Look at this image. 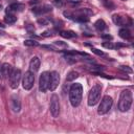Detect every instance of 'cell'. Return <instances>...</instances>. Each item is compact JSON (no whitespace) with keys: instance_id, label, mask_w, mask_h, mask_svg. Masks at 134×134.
Returning <instances> with one entry per match:
<instances>
[{"instance_id":"cell-1","label":"cell","mask_w":134,"mask_h":134,"mask_svg":"<svg viewBox=\"0 0 134 134\" xmlns=\"http://www.w3.org/2000/svg\"><path fill=\"white\" fill-rule=\"evenodd\" d=\"M83 87L80 83H74L69 89V100L72 107H77L82 102Z\"/></svg>"},{"instance_id":"cell-34","label":"cell","mask_w":134,"mask_h":134,"mask_svg":"<svg viewBox=\"0 0 134 134\" xmlns=\"http://www.w3.org/2000/svg\"><path fill=\"white\" fill-rule=\"evenodd\" d=\"M102 1H103V2H104V1H106V0H102Z\"/></svg>"},{"instance_id":"cell-21","label":"cell","mask_w":134,"mask_h":134,"mask_svg":"<svg viewBox=\"0 0 134 134\" xmlns=\"http://www.w3.org/2000/svg\"><path fill=\"white\" fill-rule=\"evenodd\" d=\"M24 45H25V46H39V43H38L36 40L28 39V40H25V41H24Z\"/></svg>"},{"instance_id":"cell-18","label":"cell","mask_w":134,"mask_h":134,"mask_svg":"<svg viewBox=\"0 0 134 134\" xmlns=\"http://www.w3.org/2000/svg\"><path fill=\"white\" fill-rule=\"evenodd\" d=\"M94 27L96 28V30L102 31V30H104V29L106 28V23H105V21H104L103 19H98V20L94 23Z\"/></svg>"},{"instance_id":"cell-17","label":"cell","mask_w":134,"mask_h":134,"mask_svg":"<svg viewBox=\"0 0 134 134\" xmlns=\"http://www.w3.org/2000/svg\"><path fill=\"white\" fill-rule=\"evenodd\" d=\"M118 34H119V37L122 38V39L128 40V39L131 38V31L128 28H121V29H119V32Z\"/></svg>"},{"instance_id":"cell-16","label":"cell","mask_w":134,"mask_h":134,"mask_svg":"<svg viewBox=\"0 0 134 134\" xmlns=\"http://www.w3.org/2000/svg\"><path fill=\"white\" fill-rule=\"evenodd\" d=\"M60 36L66 39H71V38H75L76 34L72 30H61L60 31Z\"/></svg>"},{"instance_id":"cell-2","label":"cell","mask_w":134,"mask_h":134,"mask_svg":"<svg viewBox=\"0 0 134 134\" xmlns=\"http://www.w3.org/2000/svg\"><path fill=\"white\" fill-rule=\"evenodd\" d=\"M132 100H133V96H132V92L129 89H125L121 91L120 95H119V100H118V109L121 112H126L131 108L132 105Z\"/></svg>"},{"instance_id":"cell-35","label":"cell","mask_w":134,"mask_h":134,"mask_svg":"<svg viewBox=\"0 0 134 134\" xmlns=\"http://www.w3.org/2000/svg\"><path fill=\"white\" fill-rule=\"evenodd\" d=\"M122 1H126V0H122Z\"/></svg>"},{"instance_id":"cell-29","label":"cell","mask_w":134,"mask_h":134,"mask_svg":"<svg viewBox=\"0 0 134 134\" xmlns=\"http://www.w3.org/2000/svg\"><path fill=\"white\" fill-rule=\"evenodd\" d=\"M54 45H57V46H63V47H66L67 45L65 44V43H63L62 41H55L54 42Z\"/></svg>"},{"instance_id":"cell-8","label":"cell","mask_w":134,"mask_h":134,"mask_svg":"<svg viewBox=\"0 0 134 134\" xmlns=\"http://www.w3.org/2000/svg\"><path fill=\"white\" fill-rule=\"evenodd\" d=\"M49 75L50 73L47 71H44L41 73L39 79V89L41 92H46L49 87Z\"/></svg>"},{"instance_id":"cell-25","label":"cell","mask_w":134,"mask_h":134,"mask_svg":"<svg viewBox=\"0 0 134 134\" xmlns=\"http://www.w3.org/2000/svg\"><path fill=\"white\" fill-rule=\"evenodd\" d=\"M53 31H54V30H52V29H51V30H50V29H49V30H45V31L42 32V36H43V37H50V36L53 35Z\"/></svg>"},{"instance_id":"cell-7","label":"cell","mask_w":134,"mask_h":134,"mask_svg":"<svg viewBox=\"0 0 134 134\" xmlns=\"http://www.w3.org/2000/svg\"><path fill=\"white\" fill-rule=\"evenodd\" d=\"M34 83H35V75H34V72H31L30 70L29 71H26L25 74L23 75V80H22V86L25 90H30L34 86Z\"/></svg>"},{"instance_id":"cell-22","label":"cell","mask_w":134,"mask_h":134,"mask_svg":"<svg viewBox=\"0 0 134 134\" xmlns=\"http://www.w3.org/2000/svg\"><path fill=\"white\" fill-rule=\"evenodd\" d=\"M91 50H92V52H94L95 54H97V55H99V57H107V54H106L105 52H103L102 50H99V49H97V48L91 47Z\"/></svg>"},{"instance_id":"cell-27","label":"cell","mask_w":134,"mask_h":134,"mask_svg":"<svg viewBox=\"0 0 134 134\" xmlns=\"http://www.w3.org/2000/svg\"><path fill=\"white\" fill-rule=\"evenodd\" d=\"M119 69L122 70V71H127V72H132V69L129 68V66H119Z\"/></svg>"},{"instance_id":"cell-3","label":"cell","mask_w":134,"mask_h":134,"mask_svg":"<svg viewBox=\"0 0 134 134\" xmlns=\"http://www.w3.org/2000/svg\"><path fill=\"white\" fill-rule=\"evenodd\" d=\"M100 93H102V86L100 84H95L89 91L88 93V105L90 107L95 106L99 98H100Z\"/></svg>"},{"instance_id":"cell-11","label":"cell","mask_w":134,"mask_h":134,"mask_svg":"<svg viewBox=\"0 0 134 134\" xmlns=\"http://www.w3.org/2000/svg\"><path fill=\"white\" fill-rule=\"evenodd\" d=\"M51 10H52V7H51L50 5H47V4L42 5V6H35V7H32V9H31V12H32L36 16H41V15L47 14V13H49V12H51Z\"/></svg>"},{"instance_id":"cell-26","label":"cell","mask_w":134,"mask_h":134,"mask_svg":"<svg viewBox=\"0 0 134 134\" xmlns=\"http://www.w3.org/2000/svg\"><path fill=\"white\" fill-rule=\"evenodd\" d=\"M102 39H104V40H112L113 39V37L111 36V35H109V34H103L102 35Z\"/></svg>"},{"instance_id":"cell-24","label":"cell","mask_w":134,"mask_h":134,"mask_svg":"<svg viewBox=\"0 0 134 134\" xmlns=\"http://www.w3.org/2000/svg\"><path fill=\"white\" fill-rule=\"evenodd\" d=\"M38 23L39 24H41V25H48V23H49V20L48 19H46V18H40V19H38Z\"/></svg>"},{"instance_id":"cell-5","label":"cell","mask_w":134,"mask_h":134,"mask_svg":"<svg viewBox=\"0 0 134 134\" xmlns=\"http://www.w3.org/2000/svg\"><path fill=\"white\" fill-rule=\"evenodd\" d=\"M21 70L20 69H17V68H13V71L9 75V86L10 88L13 89H17L19 84H20V81H21Z\"/></svg>"},{"instance_id":"cell-20","label":"cell","mask_w":134,"mask_h":134,"mask_svg":"<svg viewBox=\"0 0 134 134\" xmlns=\"http://www.w3.org/2000/svg\"><path fill=\"white\" fill-rule=\"evenodd\" d=\"M77 77H79V72H76V71H70L67 74V76H66V81L67 82H72V81H74Z\"/></svg>"},{"instance_id":"cell-32","label":"cell","mask_w":134,"mask_h":134,"mask_svg":"<svg viewBox=\"0 0 134 134\" xmlns=\"http://www.w3.org/2000/svg\"><path fill=\"white\" fill-rule=\"evenodd\" d=\"M0 77H1V66H0Z\"/></svg>"},{"instance_id":"cell-13","label":"cell","mask_w":134,"mask_h":134,"mask_svg":"<svg viewBox=\"0 0 134 134\" xmlns=\"http://www.w3.org/2000/svg\"><path fill=\"white\" fill-rule=\"evenodd\" d=\"M24 8V5L21 4V3H18V2H15V3H12L7 6L6 8V14H13V13H16V12H22Z\"/></svg>"},{"instance_id":"cell-30","label":"cell","mask_w":134,"mask_h":134,"mask_svg":"<svg viewBox=\"0 0 134 134\" xmlns=\"http://www.w3.org/2000/svg\"><path fill=\"white\" fill-rule=\"evenodd\" d=\"M68 3H71V4H76V3H80L82 0H66Z\"/></svg>"},{"instance_id":"cell-6","label":"cell","mask_w":134,"mask_h":134,"mask_svg":"<svg viewBox=\"0 0 134 134\" xmlns=\"http://www.w3.org/2000/svg\"><path fill=\"white\" fill-rule=\"evenodd\" d=\"M49 110L50 113L53 117H58L60 114V102H59V96L57 94H52L50 98V105H49Z\"/></svg>"},{"instance_id":"cell-12","label":"cell","mask_w":134,"mask_h":134,"mask_svg":"<svg viewBox=\"0 0 134 134\" xmlns=\"http://www.w3.org/2000/svg\"><path fill=\"white\" fill-rule=\"evenodd\" d=\"M13 71V67L8 63H3L1 65V77L3 79H8L10 73Z\"/></svg>"},{"instance_id":"cell-33","label":"cell","mask_w":134,"mask_h":134,"mask_svg":"<svg viewBox=\"0 0 134 134\" xmlns=\"http://www.w3.org/2000/svg\"><path fill=\"white\" fill-rule=\"evenodd\" d=\"M1 8H2V5H1V4H0V10H1Z\"/></svg>"},{"instance_id":"cell-10","label":"cell","mask_w":134,"mask_h":134,"mask_svg":"<svg viewBox=\"0 0 134 134\" xmlns=\"http://www.w3.org/2000/svg\"><path fill=\"white\" fill-rule=\"evenodd\" d=\"M60 84V74L58 71H51L49 75V87L50 91H54Z\"/></svg>"},{"instance_id":"cell-14","label":"cell","mask_w":134,"mask_h":134,"mask_svg":"<svg viewBox=\"0 0 134 134\" xmlns=\"http://www.w3.org/2000/svg\"><path fill=\"white\" fill-rule=\"evenodd\" d=\"M40 64H41V61L38 57H32L30 62H29V70L31 72H37L40 68Z\"/></svg>"},{"instance_id":"cell-31","label":"cell","mask_w":134,"mask_h":134,"mask_svg":"<svg viewBox=\"0 0 134 134\" xmlns=\"http://www.w3.org/2000/svg\"><path fill=\"white\" fill-rule=\"evenodd\" d=\"M54 1H55V2H61L62 0H54Z\"/></svg>"},{"instance_id":"cell-4","label":"cell","mask_w":134,"mask_h":134,"mask_svg":"<svg viewBox=\"0 0 134 134\" xmlns=\"http://www.w3.org/2000/svg\"><path fill=\"white\" fill-rule=\"evenodd\" d=\"M113 105V99L111 96L109 95H105L102 100H100V104L98 106V109H97V113L99 115H103V114H106L112 107Z\"/></svg>"},{"instance_id":"cell-23","label":"cell","mask_w":134,"mask_h":134,"mask_svg":"<svg viewBox=\"0 0 134 134\" xmlns=\"http://www.w3.org/2000/svg\"><path fill=\"white\" fill-rule=\"evenodd\" d=\"M103 47H105V48H110V49H112V48H115V46H114V44L112 43V42H109V41H107V42H103Z\"/></svg>"},{"instance_id":"cell-9","label":"cell","mask_w":134,"mask_h":134,"mask_svg":"<svg viewBox=\"0 0 134 134\" xmlns=\"http://www.w3.org/2000/svg\"><path fill=\"white\" fill-rule=\"evenodd\" d=\"M112 20L118 26H130L132 24V21L128 16H122V15L115 14V15L112 16Z\"/></svg>"},{"instance_id":"cell-28","label":"cell","mask_w":134,"mask_h":134,"mask_svg":"<svg viewBox=\"0 0 134 134\" xmlns=\"http://www.w3.org/2000/svg\"><path fill=\"white\" fill-rule=\"evenodd\" d=\"M42 47H43V48H47V49H50V50H53V51H57V50H58L55 47H53V46H50V45H42Z\"/></svg>"},{"instance_id":"cell-15","label":"cell","mask_w":134,"mask_h":134,"mask_svg":"<svg viewBox=\"0 0 134 134\" xmlns=\"http://www.w3.org/2000/svg\"><path fill=\"white\" fill-rule=\"evenodd\" d=\"M10 107L14 112H19L21 109V103L17 95H13L10 98Z\"/></svg>"},{"instance_id":"cell-19","label":"cell","mask_w":134,"mask_h":134,"mask_svg":"<svg viewBox=\"0 0 134 134\" xmlns=\"http://www.w3.org/2000/svg\"><path fill=\"white\" fill-rule=\"evenodd\" d=\"M4 20H5V22L8 23V24H13V23H15V22L17 21V17H16L15 15H13V14H6Z\"/></svg>"}]
</instances>
